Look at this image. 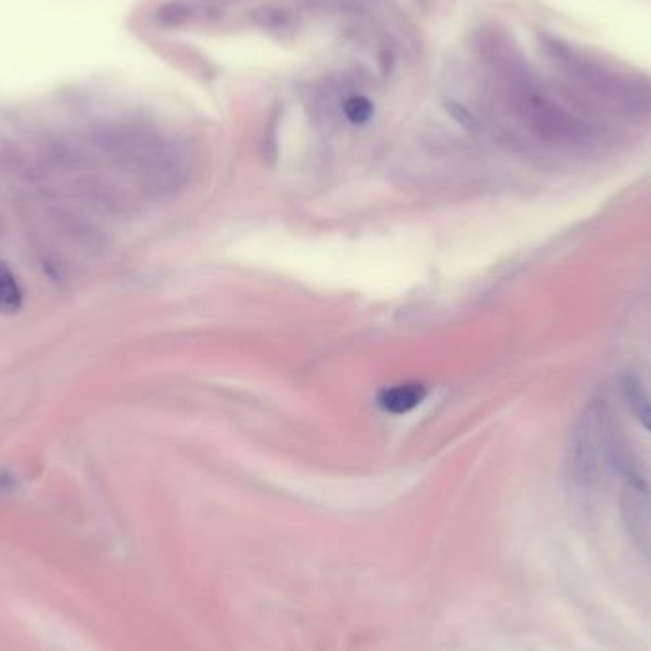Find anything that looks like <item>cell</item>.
I'll use <instances>...</instances> for the list:
<instances>
[{"mask_svg":"<svg viewBox=\"0 0 651 651\" xmlns=\"http://www.w3.org/2000/svg\"><path fill=\"white\" fill-rule=\"evenodd\" d=\"M341 111H343V117L349 120L351 124L364 126V124H368L370 120L374 119V101L362 96V94H355V96H349L343 101Z\"/></svg>","mask_w":651,"mask_h":651,"instance_id":"cell-5","label":"cell"},{"mask_svg":"<svg viewBox=\"0 0 651 651\" xmlns=\"http://www.w3.org/2000/svg\"><path fill=\"white\" fill-rule=\"evenodd\" d=\"M23 307V292L12 269L0 261V313L16 315Z\"/></svg>","mask_w":651,"mask_h":651,"instance_id":"cell-4","label":"cell"},{"mask_svg":"<svg viewBox=\"0 0 651 651\" xmlns=\"http://www.w3.org/2000/svg\"><path fill=\"white\" fill-rule=\"evenodd\" d=\"M250 23L259 31L278 40L292 39L297 31L296 16L288 8L271 6V4L254 8L250 12Z\"/></svg>","mask_w":651,"mask_h":651,"instance_id":"cell-1","label":"cell"},{"mask_svg":"<svg viewBox=\"0 0 651 651\" xmlns=\"http://www.w3.org/2000/svg\"><path fill=\"white\" fill-rule=\"evenodd\" d=\"M427 396V389L421 383H398L385 387L377 395V406L385 414L404 415L415 410Z\"/></svg>","mask_w":651,"mask_h":651,"instance_id":"cell-2","label":"cell"},{"mask_svg":"<svg viewBox=\"0 0 651 651\" xmlns=\"http://www.w3.org/2000/svg\"><path fill=\"white\" fill-rule=\"evenodd\" d=\"M204 12H208L206 4L202 8L195 0H168L158 8L155 20L160 27L178 29V27L191 23Z\"/></svg>","mask_w":651,"mask_h":651,"instance_id":"cell-3","label":"cell"},{"mask_svg":"<svg viewBox=\"0 0 651 651\" xmlns=\"http://www.w3.org/2000/svg\"><path fill=\"white\" fill-rule=\"evenodd\" d=\"M627 396L631 400L632 410L636 414V419L642 423V427L651 433V404L644 395L640 383L636 379H631L627 383Z\"/></svg>","mask_w":651,"mask_h":651,"instance_id":"cell-6","label":"cell"},{"mask_svg":"<svg viewBox=\"0 0 651 651\" xmlns=\"http://www.w3.org/2000/svg\"><path fill=\"white\" fill-rule=\"evenodd\" d=\"M238 2H240V0H204L208 12H212V14H216V16L221 12V8L231 6V4H238Z\"/></svg>","mask_w":651,"mask_h":651,"instance_id":"cell-8","label":"cell"},{"mask_svg":"<svg viewBox=\"0 0 651 651\" xmlns=\"http://www.w3.org/2000/svg\"><path fill=\"white\" fill-rule=\"evenodd\" d=\"M396 65V56L395 52L391 48H383L379 52V67H381V73L387 77L393 73Z\"/></svg>","mask_w":651,"mask_h":651,"instance_id":"cell-7","label":"cell"}]
</instances>
